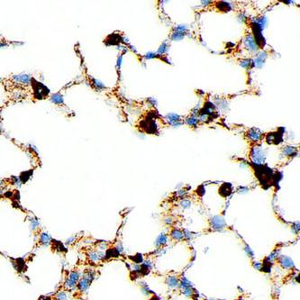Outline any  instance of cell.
Segmentation results:
<instances>
[{
	"instance_id": "6da1fadb",
	"label": "cell",
	"mask_w": 300,
	"mask_h": 300,
	"mask_svg": "<svg viewBox=\"0 0 300 300\" xmlns=\"http://www.w3.org/2000/svg\"><path fill=\"white\" fill-rule=\"evenodd\" d=\"M249 157L250 160H251L252 163L258 165H261L262 163H264L265 161V153L263 152V150L261 149V147L257 144V145H252L250 148V151L249 153Z\"/></svg>"
},
{
	"instance_id": "7a4b0ae2",
	"label": "cell",
	"mask_w": 300,
	"mask_h": 300,
	"mask_svg": "<svg viewBox=\"0 0 300 300\" xmlns=\"http://www.w3.org/2000/svg\"><path fill=\"white\" fill-rule=\"evenodd\" d=\"M264 134L257 128H250L244 133L245 140L250 143V145H257L259 143L263 140Z\"/></svg>"
},
{
	"instance_id": "3957f363",
	"label": "cell",
	"mask_w": 300,
	"mask_h": 300,
	"mask_svg": "<svg viewBox=\"0 0 300 300\" xmlns=\"http://www.w3.org/2000/svg\"><path fill=\"white\" fill-rule=\"evenodd\" d=\"M282 133L279 132H271V133H265L263 136V139L265 140V142L269 144H272V145H278L279 144L283 138H282Z\"/></svg>"
},
{
	"instance_id": "277c9868",
	"label": "cell",
	"mask_w": 300,
	"mask_h": 300,
	"mask_svg": "<svg viewBox=\"0 0 300 300\" xmlns=\"http://www.w3.org/2000/svg\"><path fill=\"white\" fill-rule=\"evenodd\" d=\"M277 263L283 269V270H292L295 268L294 261L288 256L281 255L277 258Z\"/></svg>"
},
{
	"instance_id": "5b68a950",
	"label": "cell",
	"mask_w": 300,
	"mask_h": 300,
	"mask_svg": "<svg viewBox=\"0 0 300 300\" xmlns=\"http://www.w3.org/2000/svg\"><path fill=\"white\" fill-rule=\"evenodd\" d=\"M210 227L215 231H220L226 227L225 220L220 216H216L212 219L209 220Z\"/></svg>"
},
{
	"instance_id": "8992f818",
	"label": "cell",
	"mask_w": 300,
	"mask_h": 300,
	"mask_svg": "<svg viewBox=\"0 0 300 300\" xmlns=\"http://www.w3.org/2000/svg\"><path fill=\"white\" fill-rule=\"evenodd\" d=\"M187 30L188 29H187V26L186 25H178L175 28V31L172 33L171 39L173 41H179V40H181L185 36V33H187Z\"/></svg>"
},
{
	"instance_id": "52a82bcc",
	"label": "cell",
	"mask_w": 300,
	"mask_h": 300,
	"mask_svg": "<svg viewBox=\"0 0 300 300\" xmlns=\"http://www.w3.org/2000/svg\"><path fill=\"white\" fill-rule=\"evenodd\" d=\"M298 148L294 146H284L281 148L282 155L287 158H292L297 155L298 153Z\"/></svg>"
},
{
	"instance_id": "ba28073f",
	"label": "cell",
	"mask_w": 300,
	"mask_h": 300,
	"mask_svg": "<svg viewBox=\"0 0 300 300\" xmlns=\"http://www.w3.org/2000/svg\"><path fill=\"white\" fill-rule=\"evenodd\" d=\"M267 56H268V53H267V51H265V50L262 51V52H260V53H259V54H257V56H256V58H255V60H254V64H255V66L258 67V68H260V67L263 65V63H264V61H265Z\"/></svg>"
},
{
	"instance_id": "9c48e42d",
	"label": "cell",
	"mask_w": 300,
	"mask_h": 300,
	"mask_svg": "<svg viewBox=\"0 0 300 300\" xmlns=\"http://www.w3.org/2000/svg\"><path fill=\"white\" fill-rule=\"evenodd\" d=\"M166 119L169 121V123L171 124V125H174V126H177V125H180V116H178V115H177V114H173V113H171V114H168L167 116H166Z\"/></svg>"
},
{
	"instance_id": "30bf717a",
	"label": "cell",
	"mask_w": 300,
	"mask_h": 300,
	"mask_svg": "<svg viewBox=\"0 0 300 300\" xmlns=\"http://www.w3.org/2000/svg\"><path fill=\"white\" fill-rule=\"evenodd\" d=\"M171 237L175 240V241H180L184 238V233L181 232L179 229H177V228H173L171 231V233H170Z\"/></svg>"
},
{
	"instance_id": "8fae6325",
	"label": "cell",
	"mask_w": 300,
	"mask_h": 300,
	"mask_svg": "<svg viewBox=\"0 0 300 300\" xmlns=\"http://www.w3.org/2000/svg\"><path fill=\"white\" fill-rule=\"evenodd\" d=\"M168 242V236L164 233H161L156 240L155 242V245L157 247H160V246H164Z\"/></svg>"
},
{
	"instance_id": "7c38bea8",
	"label": "cell",
	"mask_w": 300,
	"mask_h": 300,
	"mask_svg": "<svg viewBox=\"0 0 300 300\" xmlns=\"http://www.w3.org/2000/svg\"><path fill=\"white\" fill-rule=\"evenodd\" d=\"M179 281H180V279H178L177 277H172V276H171V277L167 278L166 283H167L168 286L171 287V288H176V287H178V286L179 285Z\"/></svg>"
},
{
	"instance_id": "4fadbf2b",
	"label": "cell",
	"mask_w": 300,
	"mask_h": 300,
	"mask_svg": "<svg viewBox=\"0 0 300 300\" xmlns=\"http://www.w3.org/2000/svg\"><path fill=\"white\" fill-rule=\"evenodd\" d=\"M198 122H199V119H198V117H196L195 115H191L189 117H188L186 119V123L189 125V126H192V127L198 126Z\"/></svg>"
},
{
	"instance_id": "5bb4252c",
	"label": "cell",
	"mask_w": 300,
	"mask_h": 300,
	"mask_svg": "<svg viewBox=\"0 0 300 300\" xmlns=\"http://www.w3.org/2000/svg\"><path fill=\"white\" fill-rule=\"evenodd\" d=\"M217 9L221 12H229L232 7L230 5L229 3H225V2H218L217 4Z\"/></svg>"
},
{
	"instance_id": "9a60e30c",
	"label": "cell",
	"mask_w": 300,
	"mask_h": 300,
	"mask_svg": "<svg viewBox=\"0 0 300 300\" xmlns=\"http://www.w3.org/2000/svg\"><path fill=\"white\" fill-rule=\"evenodd\" d=\"M40 243L41 244H43V245H47V244H49L50 243V237L49 236V234H47V233H43L41 235H40Z\"/></svg>"
},
{
	"instance_id": "2e32d148",
	"label": "cell",
	"mask_w": 300,
	"mask_h": 300,
	"mask_svg": "<svg viewBox=\"0 0 300 300\" xmlns=\"http://www.w3.org/2000/svg\"><path fill=\"white\" fill-rule=\"evenodd\" d=\"M50 101L56 105H61V104H63V98L60 94H54L51 96Z\"/></svg>"
},
{
	"instance_id": "e0dca14e",
	"label": "cell",
	"mask_w": 300,
	"mask_h": 300,
	"mask_svg": "<svg viewBox=\"0 0 300 300\" xmlns=\"http://www.w3.org/2000/svg\"><path fill=\"white\" fill-rule=\"evenodd\" d=\"M239 63H240V65L243 68H244V69H250V67H251V64L253 63V61L250 59H244V60H241L239 61Z\"/></svg>"
},
{
	"instance_id": "ac0fdd59",
	"label": "cell",
	"mask_w": 300,
	"mask_h": 300,
	"mask_svg": "<svg viewBox=\"0 0 300 300\" xmlns=\"http://www.w3.org/2000/svg\"><path fill=\"white\" fill-rule=\"evenodd\" d=\"M167 50H168V46H167V44L165 43H163L160 45V47L159 48V50H158V51L156 53H157V55H163L167 51Z\"/></svg>"
},
{
	"instance_id": "d6986e66",
	"label": "cell",
	"mask_w": 300,
	"mask_h": 300,
	"mask_svg": "<svg viewBox=\"0 0 300 300\" xmlns=\"http://www.w3.org/2000/svg\"><path fill=\"white\" fill-rule=\"evenodd\" d=\"M56 300H66L67 299V295L65 292H59L56 296Z\"/></svg>"
},
{
	"instance_id": "ffe728a7",
	"label": "cell",
	"mask_w": 300,
	"mask_h": 300,
	"mask_svg": "<svg viewBox=\"0 0 300 300\" xmlns=\"http://www.w3.org/2000/svg\"><path fill=\"white\" fill-rule=\"evenodd\" d=\"M93 84L96 86V88H98V89H102V88H105V86L100 82L99 80H98V79H93Z\"/></svg>"
},
{
	"instance_id": "44dd1931",
	"label": "cell",
	"mask_w": 300,
	"mask_h": 300,
	"mask_svg": "<svg viewBox=\"0 0 300 300\" xmlns=\"http://www.w3.org/2000/svg\"><path fill=\"white\" fill-rule=\"evenodd\" d=\"M180 205H181L183 208H188V207H189V205H190V201L188 199L182 200L181 203H180Z\"/></svg>"
},
{
	"instance_id": "7402d4cb",
	"label": "cell",
	"mask_w": 300,
	"mask_h": 300,
	"mask_svg": "<svg viewBox=\"0 0 300 300\" xmlns=\"http://www.w3.org/2000/svg\"><path fill=\"white\" fill-rule=\"evenodd\" d=\"M244 250L246 251V253H247L248 257H250V258H251V259L253 258V251L251 250V249H250L248 245H246V246H245V249H244Z\"/></svg>"
},
{
	"instance_id": "603a6c76",
	"label": "cell",
	"mask_w": 300,
	"mask_h": 300,
	"mask_svg": "<svg viewBox=\"0 0 300 300\" xmlns=\"http://www.w3.org/2000/svg\"><path fill=\"white\" fill-rule=\"evenodd\" d=\"M156 56H157V53H155V52H148L145 55L146 59H152V58H155Z\"/></svg>"
},
{
	"instance_id": "cb8c5ba5",
	"label": "cell",
	"mask_w": 300,
	"mask_h": 300,
	"mask_svg": "<svg viewBox=\"0 0 300 300\" xmlns=\"http://www.w3.org/2000/svg\"><path fill=\"white\" fill-rule=\"evenodd\" d=\"M121 63H122V56H120L117 60V67H120Z\"/></svg>"
},
{
	"instance_id": "d4e9b609",
	"label": "cell",
	"mask_w": 300,
	"mask_h": 300,
	"mask_svg": "<svg viewBox=\"0 0 300 300\" xmlns=\"http://www.w3.org/2000/svg\"><path fill=\"white\" fill-rule=\"evenodd\" d=\"M210 300H214V299H210Z\"/></svg>"
}]
</instances>
